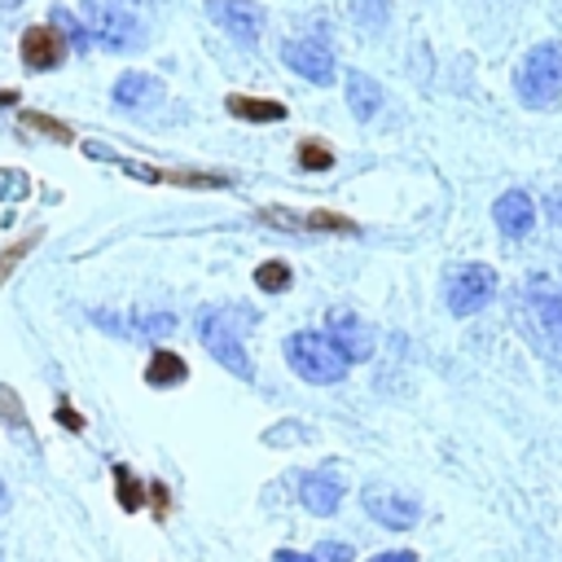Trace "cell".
<instances>
[{
  "mask_svg": "<svg viewBox=\"0 0 562 562\" xmlns=\"http://www.w3.org/2000/svg\"><path fill=\"white\" fill-rule=\"evenodd\" d=\"M514 88H518V101L527 110H553L562 97V44L558 40L536 44L518 66Z\"/></svg>",
  "mask_w": 562,
  "mask_h": 562,
  "instance_id": "obj_1",
  "label": "cell"
},
{
  "mask_svg": "<svg viewBox=\"0 0 562 562\" xmlns=\"http://www.w3.org/2000/svg\"><path fill=\"white\" fill-rule=\"evenodd\" d=\"M285 364L303 378V382H316V386H329V382H342L347 373V356L334 347L329 334H316V329H299L285 338Z\"/></svg>",
  "mask_w": 562,
  "mask_h": 562,
  "instance_id": "obj_2",
  "label": "cell"
},
{
  "mask_svg": "<svg viewBox=\"0 0 562 562\" xmlns=\"http://www.w3.org/2000/svg\"><path fill=\"white\" fill-rule=\"evenodd\" d=\"M83 26L105 48H132V44H140V22L119 0H83Z\"/></svg>",
  "mask_w": 562,
  "mask_h": 562,
  "instance_id": "obj_3",
  "label": "cell"
},
{
  "mask_svg": "<svg viewBox=\"0 0 562 562\" xmlns=\"http://www.w3.org/2000/svg\"><path fill=\"white\" fill-rule=\"evenodd\" d=\"M492 294H496V272H492L487 263H461V268L448 277V285H443V303H448L452 316H474V312H483V307L492 303Z\"/></svg>",
  "mask_w": 562,
  "mask_h": 562,
  "instance_id": "obj_4",
  "label": "cell"
},
{
  "mask_svg": "<svg viewBox=\"0 0 562 562\" xmlns=\"http://www.w3.org/2000/svg\"><path fill=\"white\" fill-rule=\"evenodd\" d=\"M198 338H202V347L233 373V378H241V382H250L255 378V364H250V356H246V347H241V338L233 334V325H228V316L224 312H202V321H198Z\"/></svg>",
  "mask_w": 562,
  "mask_h": 562,
  "instance_id": "obj_5",
  "label": "cell"
},
{
  "mask_svg": "<svg viewBox=\"0 0 562 562\" xmlns=\"http://www.w3.org/2000/svg\"><path fill=\"white\" fill-rule=\"evenodd\" d=\"M281 61L294 70V75H303L307 83H334V53H329V44L325 40H316V35H299V40H285L281 44Z\"/></svg>",
  "mask_w": 562,
  "mask_h": 562,
  "instance_id": "obj_6",
  "label": "cell"
},
{
  "mask_svg": "<svg viewBox=\"0 0 562 562\" xmlns=\"http://www.w3.org/2000/svg\"><path fill=\"white\" fill-rule=\"evenodd\" d=\"M206 18L237 44H255L263 35V4L255 0H206Z\"/></svg>",
  "mask_w": 562,
  "mask_h": 562,
  "instance_id": "obj_7",
  "label": "cell"
},
{
  "mask_svg": "<svg viewBox=\"0 0 562 562\" xmlns=\"http://www.w3.org/2000/svg\"><path fill=\"white\" fill-rule=\"evenodd\" d=\"M360 501H364V514L373 518V522H382V527H391V531H404V527H413L417 518H422V505L413 501V496H404V492H391V487H364L360 492Z\"/></svg>",
  "mask_w": 562,
  "mask_h": 562,
  "instance_id": "obj_8",
  "label": "cell"
},
{
  "mask_svg": "<svg viewBox=\"0 0 562 562\" xmlns=\"http://www.w3.org/2000/svg\"><path fill=\"white\" fill-rule=\"evenodd\" d=\"M527 316L540 329L544 347H553L562 356V294L553 285H544L540 277H531V285H527Z\"/></svg>",
  "mask_w": 562,
  "mask_h": 562,
  "instance_id": "obj_9",
  "label": "cell"
},
{
  "mask_svg": "<svg viewBox=\"0 0 562 562\" xmlns=\"http://www.w3.org/2000/svg\"><path fill=\"white\" fill-rule=\"evenodd\" d=\"M18 53H22V66L26 70H53V66H61V57L70 53V44H66V35L57 31V26H26L22 31V44H18Z\"/></svg>",
  "mask_w": 562,
  "mask_h": 562,
  "instance_id": "obj_10",
  "label": "cell"
},
{
  "mask_svg": "<svg viewBox=\"0 0 562 562\" xmlns=\"http://www.w3.org/2000/svg\"><path fill=\"white\" fill-rule=\"evenodd\" d=\"M492 220H496V228H501L509 241H522V237L536 228V206H531V198H527L522 189H509V193H501V198L492 202Z\"/></svg>",
  "mask_w": 562,
  "mask_h": 562,
  "instance_id": "obj_11",
  "label": "cell"
},
{
  "mask_svg": "<svg viewBox=\"0 0 562 562\" xmlns=\"http://www.w3.org/2000/svg\"><path fill=\"white\" fill-rule=\"evenodd\" d=\"M259 220L277 224V228H294V233H356V224L334 215V211H303V215H294L285 206H268Z\"/></svg>",
  "mask_w": 562,
  "mask_h": 562,
  "instance_id": "obj_12",
  "label": "cell"
},
{
  "mask_svg": "<svg viewBox=\"0 0 562 562\" xmlns=\"http://www.w3.org/2000/svg\"><path fill=\"white\" fill-rule=\"evenodd\" d=\"M329 338L347 360H369L373 356V329L351 312H329Z\"/></svg>",
  "mask_w": 562,
  "mask_h": 562,
  "instance_id": "obj_13",
  "label": "cell"
},
{
  "mask_svg": "<svg viewBox=\"0 0 562 562\" xmlns=\"http://www.w3.org/2000/svg\"><path fill=\"white\" fill-rule=\"evenodd\" d=\"M114 105H123V110H145V105H158L162 101V83L154 79V75H145V70H123L119 79H114Z\"/></svg>",
  "mask_w": 562,
  "mask_h": 562,
  "instance_id": "obj_14",
  "label": "cell"
},
{
  "mask_svg": "<svg viewBox=\"0 0 562 562\" xmlns=\"http://www.w3.org/2000/svg\"><path fill=\"white\" fill-rule=\"evenodd\" d=\"M299 501H303L312 514L329 518V514L342 505V487H338V479H329V474H303V479H299Z\"/></svg>",
  "mask_w": 562,
  "mask_h": 562,
  "instance_id": "obj_15",
  "label": "cell"
},
{
  "mask_svg": "<svg viewBox=\"0 0 562 562\" xmlns=\"http://www.w3.org/2000/svg\"><path fill=\"white\" fill-rule=\"evenodd\" d=\"M224 110L233 119H246V123H281L285 119V105L272 101V97H241V92H233V97H224Z\"/></svg>",
  "mask_w": 562,
  "mask_h": 562,
  "instance_id": "obj_16",
  "label": "cell"
},
{
  "mask_svg": "<svg viewBox=\"0 0 562 562\" xmlns=\"http://www.w3.org/2000/svg\"><path fill=\"white\" fill-rule=\"evenodd\" d=\"M347 105H351V114H356L360 123H369V119L382 110V88H378L364 70H351V75H347Z\"/></svg>",
  "mask_w": 562,
  "mask_h": 562,
  "instance_id": "obj_17",
  "label": "cell"
},
{
  "mask_svg": "<svg viewBox=\"0 0 562 562\" xmlns=\"http://www.w3.org/2000/svg\"><path fill=\"white\" fill-rule=\"evenodd\" d=\"M189 378V364H184V356H176V351H167V347H158L154 356H149V364H145V382L149 386H180Z\"/></svg>",
  "mask_w": 562,
  "mask_h": 562,
  "instance_id": "obj_18",
  "label": "cell"
},
{
  "mask_svg": "<svg viewBox=\"0 0 562 562\" xmlns=\"http://www.w3.org/2000/svg\"><path fill=\"white\" fill-rule=\"evenodd\" d=\"M26 132H40V136H48V140H57V145H70L75 140V132L66 127V123H57L53 114H35V110H26L22 119H18Z\"/></svg>",
  "mask_w": 562,
  "mask_h": 562,
  "instance_id": "obj_19",
  "label": "cell"
},
{
  "mask_svg": "<svg viewBox=\"0 0 562 562\" xmlns=\"http://www.w3.org/2000/svg\"><path fill=\"white\" fill-rule=\"evenodd\" d=\"M255 285H259L263 294H281V290H290V263H281V259H263V263L255 268Z\"/></svg>",
  "mask_w": 562,
  "mask_h": 562,
  "instance_id": "obj_20",
  "label": "cell"
},
{
  "mask_svg": "<svg viewBox=\"0 0 562 562\" xmlns=\"http://www.w3.org/2000/svg\"><path fill=\"white\" fill-rule=\"evenodd\" d=\"M114 487H119V505H123L127 514H136V509H140V501H145V492H140L136 474H132V470H127L123 461L114 465Z\"/></svg>",
  "mask_w": 562,
  "mask_h": 562,
  "instance_id": "obj_21",
  "label": "cell"
},
{
  "mask_svg": "<svg viewBox=\"0 0 562 562\" xmlns=\"http://www.w3.org/2000/svg\"><path fill=\"white\" fill-rule=\"evenodd\" d=\"M299 167L303 171H329L334 167V149L321 140H299Z\"/></svg>",
  "mask_w": 562,
  "mask_h": 562,
  "instance_id": "obj_22",
  "label": "cell"
},
{
  "mask_svg": "<svg viewBox=\"0 0 562 562\" xmlns=\"http://www.w3.org/2000/svg\"><path fill=\"white\" fill-rule=\"evenodd\" d=\"M35 241H40V228H35V233H26V237H18L13 246H4V255H0V281H9V277H13V268L31 255V246H35Z\"/></svg>",
  "mask_w": 562,
  "mask_h": 562,
  "instance_id": "obj_23",
  "label": "cell"
},
{
  "mask_svg": "<svg viewBox=\"0 0 562 562\" xmlns=\"http://www.w3.org/2000/svg\"><path fill=\"white\" fill-rule=\"evenodd\" d=\"M132 329H136V334H145V338H162V334H171V329H176V316L154 312V316H140Z\"/></svg>",
  "mask_w": 562,
  "mask_h": 562,
  "instance_id": "obj_24",
  "label": "cell"
},
{
  "mask_svg": "<svg viewBox=\"0 0 562 562\" xmlns=\"http://www.w3.org/2000/svg\"><path fill=\"white\" fill-rule=\"evenodd\" d=\"M316 562H351V544H338V540H325V544H316V553H312Z\"/></svg>",
  "mask_w": 562,
  "mask_h": 562,
  "instance_id": "obj_25",
  "label": "cell"
},
{
  "mask_svg": "<svg viewBox=\"0 0 562 562\" xmlns=\"http://www.w3.org/2000/svg\"><path fill=\"white\" fill-rule=\"evenodd\" d=\"M31 184H26V176L22 171H0V198H22Z\"/></svg>",
  "mask_w": 562,
  "mask_h": 562,
  "instance_id": "obj_26",
  "label": "cell"
},
{
  "mask_svg": "<svg viewBox=\"0 0 562 562\" xmlns=\"http://www.w3.org/2000/svg\"><path fill=\"white\" fill-rule=\"evenodd\" d=\"M544 215H549V224H553V233L562 241V189H549L544 193Z\"/></svg>",
  "mask_w": 562,
  "mask_h": 562,
  "instance_id": "obj_27",
  "label": "cell"
},
{
  "mask_svg": "<svg viewBox=\"0 0 562 562\" xmlns=\"http://www.w3.org/2000/svg\"><path fill=\"white\" fill-rule=\"evenodd\" d=\"M0 408L9 413V426H22L26 417H22V404H18V395L9 391V386H0Z\"/></svg>",
  "mask_w": 562,
  "mask_h": 562,
  "instance_id": "obj_28",
  "label": "cell"
},
{
  "mask_svg": "<svg viewBox=\"0 0 562 562\" xmlns=\"http://www.w3.org/2000/svg\"><path fill=\"white\" fill-rule=\"evenodd\" d=\"M369 562H417V553H408V549H386V553H373Z\"/></svg>",
  "mask_w": 562,
  "mask_h": 562,
  "instance_id": "obj_29",
  "label": "cell"
},
{
  "mask_svg": "<svg viewBox=\"0 0 562 562\" xmlns=\"http://www.w3.org/2000/svg\"><path fill=\"white\" fill-rule=\"evenodd\" d=\"M57 422H61L66 430H83V422H79V413H75V408H66V404L57 408Z\"/></svg>",
  "mask_w": 562,
  "mask_h": 562,
  "instance_id": "obj_30",
  "label": "cell"
},
{
  "mask_svg": "<svg viewBox=\"0 0 562 562\" xmlns=\"http://www.w3.org/2000/svg\"><path fill=\"white\" fill-rule=\"evenodd\" d=\"M277 562H316V558H307V553H294V549H281V553H277Z\"/></svg>",
  "mask_w": 562,
  "mask_h": 562,
  "instance_id": "obj_31",
  "label": "cell"
},
{
  "mask_svg": "<svg viewBox=\"0 0 562 562\" xmlns=\"http://www.w3.org/2000/svg\"><path fill=\"white\" fill-rule=\"evenodd\" d=\"M18 101V88H0V105H13Z\"/></svg>",
  "mask_w": 562,
  "mask_h": 562,
  "instance_id": "obj_32",
  "label": "cell"
},
{
  "mask_svg": "<svg viewBox=\"0 0 562 562\" xmlns=\"http://www.w3.org/2000/svg\"><path fill=\"white\" fill-rule=\"evenodd\" d=\"M4 505H9V496H4V483H0V509H4Z\"/></svg>",
  "mask_w": 562,
  "mask_h": 562,
  "instance_id": "obj_33",
  "label": "cell"
},
{
  "mask_svg": "<svg viewBox=\"0 0 562 562\" xmlns=\"http://www.w3.org/2000/svg\"><path fill=\"white\" fill-rule=\"evenodd\" d=\"M9 4H22V0H0V9H9Z\"/></svg>",
  "mask_w": 562,
  "mask_h": 562,
  "instance_id": "obj_34",
  "label": "cell"
}]
</instances>
